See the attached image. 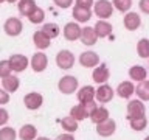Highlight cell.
Masks as SVG:
<instances>
[{"instance_id": "cell-1", "label": "cell", "mask_w": 149, "mask_h": 140, "mask_svg": "<svg viewBox=\"0 0 149 140\" xmlns=\"http://www.w3.org/2000/svg\"><path fill=\"white\" fill-rule=\"evenodd\" d=\"M58 89L61 93H64V95H72L78 90V79L72 76V75H65L59 79L58 83Z\"/></svg>"}, {"instance_id": "cell-2", "label": "cell", "mask_w": 149, "mask_h": 140, "mask_svg": "<svg viewBox=\"0 0 149 140\" xmlns=\"http://www.w3.org/2000/svg\"><path fill=\"white\" fill-rule=\"evenodd\" d=\"M93 11L101 20H107L113 13V3L109 2V0H98L93 5Z\"/></svg>"}, {"instance_id": "cell-3", "label": "cell", "mask_w": 149, "mask_h": 140, "mask_svg": "<svg viewBox=\"0 0 149 140\" xmlns=\"http://www.w3.org/2000/svg\"><path fill=\"white\" fill-rule=\"evenodd\" d=\"M3 30H5V33H6L8 36H11V37L19 36L22 33V30H23V23H22V20L19 17H9L3 23Z\"/></svg>"}, {"instance_id": "cell-4", "label": "cell", "mask_w": 149, "mask_h": 140, "mask_svg": "<svg viewBox=\"0 0 149 140\" xmlns=\"http://www.w3.org/2000/svg\"><path fill=\"white\" fill-rule=\"evenodd\" d=\"M56 64L59 69L62 70H68L74 65V55L70 50H61L56 55Z\"/></svg>"}, {"instance_id": "cell-5", "label": "cell", "mask_w": 149, "mask_h": 140, "mask_svg": "<svg viewBox=\"0 0 149 140\" xmlns=\"http://www.w3.org/2000/svg\"><path fill=\"white\" fill-rule=\"evenodd\" d=\"M146 114V106L141 100H130L127 103V120L137 118V117H143Z\"/></svg>"}, {"instance_id": "cell-6", "label": "cell", "mask_w": 149, "mask_h": 140, "mask_svg": "<svg viewBox=\"0 0 149 140\" xmlns=\"http://www.w3.org/2000/svg\"><path fill=\"white\" fill-rule=\"evenodd\" d=\"M23 104H25V107L30 111H37L42 104H44V97H42L39 92H30L23 97Z\"/></svg>"}, {"instance_id": "cell-7", "label": "cell", "mask_w": 149, "mask_h": 140, "mask_svg": "<svg viewBox=\"0 0 149 140\" xmlns=\"http://www.w3.org/2000/svg\"><path fill=\"white\" fill-rule=\"evenodd\" d=\"M79 64L86 69H93L100 65V56L95 51H84L79 56Z\"/></svg>"}, {"instance_id": "cell-8", "label": "cell", "mask_w": 149, "mask_h": 140, "mask_svg": "<svg viewBox=\"0 0 149 140\" xmlns=\"http://www.w3.org/2000/svg\"><path fill=\"white\" fill-rule=\"evenodd\" d=\"M115 95V90L112 89L109 84H100V87L96 89V100L102 103V104H106V103L112 101V98Z\"/></svg>"}, {"instance_id": "cell-9", "label": "cell", "mask_w": 149, "mask_h": 140, "mask_svg": "<svg viewBox=\"0 0 149 140\" xmlns=\"http://www.w3.org/2000/svg\"><path fill=\"white\" fill-rule=\"evenodd\" d=\"M81 31H82V28L76 22H68L64 27V37L67 41H78V39H81Z\"/></svg>"}, {"instance_id": "cell-10", "label": "cell", "mask_w": 149, "mask_h": 140, "mask_svg": "<svg viewBox=\"0 0 149 140\" xmlns=\"http://www.w3.org/2000/svg\"><path fill=\"white\" fill-rule=\"evenodd\" d=\"M76 97L81 104H86V103L95 101L96 97V89H93V86H82L79 90L76 92Z\"/></svg>"}, {"instance_id": "cell-11", "label": "cell", "mask_w": 149, "mask_h": 140, "mask_svg": "<svg viewBox=\"0 0 149 140\" xmlns=\"http://www.w3.org/2000/svg\"><path fill=\"white\" fill-rule=\"evenodd\" d=\"M115 131H116V123L112 118L96 125V134L101 135V137H110V135L115 134Z\"/></svg>"}, {"instance_id": "cell-12", "label": "cell", "mask_w": 149, "mask_h": 140, "mask_svg": "<svg viewBox=\"0 0 149 140\" xmlns=\"http://www.w3.org/2000/svg\"><path fill=\"white\" fill-rule=\"evenodd\" d=\"M9 61V65H11L13 72H23L26 67H28V58L25 55H13L11 58L8 59Z\"/></svg>"}, {"instance_id": "cell-13", "label": "cell", "mask_w": 149, "mask_h": 140, "mask_svg": "<svg viewBox=\"0 0 149 140\" xmlns=\"http://www.w3.org/2000/svg\"><path fill=\"white\" fill-rule=\"evenodd\" d=\"M48 65V58H47L45 53H34L31 58V69L34 70L36 73L44 72Z\"/></svg>"}, {"instance_id": "cell-14", "label": "cell", "mask_w": 149, "mask_h": 140, "mask_svg": "<svg viewBox=\"0 0 149 140\" xmlns=\"http://www.w3.org/2000/svg\"><path fill=\"white\" fill-rule=\"evenodd\" d=\"M92 78H93V81L98 83V84H106V81L110 78V72H109V69H107V65L100 64L98 67H95V70H93V73H92Z\"/></svg>"}, {"instance_id": "cell-15", "label": "cell", "mask_w": 149, "mask_h": 140, "mask_svg": "<svg viewBox=\"0 0 149 140\" xmlns=\"http://www.w3.org/2000/svg\"><path fill=\"white\" fill-rule=\"evenodd\" d=\"M123 23H124L126 30L135 31L140 28V25H141V17H140L137 13H127L123 19Z\"/></svg>"}, {"instance_id": "cell-16", "label": "cell", "mask_w": 149, "mask_h": 140, "mask_svg": "<svg viewBox=\"0 0 149 140\" xmlns=\"http://www.w3.org/2000/svg\"><path fill=\"white\" fill-rule=\"evenodd\" d=\"M116 93H118L120 98H124V100H129L130 97L135 93V86L132 81H123L118 84L116 87Z\"/></svg>"}, {"instance_id": "cell-17", "label": "cell", "mask_w": 149, "mask_h": 140, "mask_svg": "<svg viewBox=\"0 0 149 140\" xmlns=\"http://www.w3.org/2000/svg\"><path fill=\"white\" fill-rule=\"evenodd\" d=\"M98 41V36L95 33V28L93 27H84L82 31H81V42L84 45L90 47V45H95Z\"/></svg>"}, {"instance_id": "cell-18", "label": "cell", "mask_w": 149, "mask_h": 140, "mask_svg": "<svg viewBox=\"0 0 149 140\" xmlns=\"http://www.w3.org/2000/svg\"><path fill=\"white\" fill-rule=\"evenodd\" d=\"M72 16L74 17V20L76 22H88L92 17V11L90 8H84V6H78V5H74L73 6V11H72Z\"/></svg>"}, {"instance_id": "cell-19", "label": "cell", "mask_w": 149, "mask_h": 140, "mask_svg": "<svg viewBox=\"0 0 149 140\" xmlns=\"http://www.w3.org/2000/svg\"><path fill=\"white\" fill-rule=\"evenodd\" d=\"M88 118H90L95 125H100L102 121L109 120V111H107L104 106H96L95 109L90 112V117H88Z\"/></svg>"}, {"instance_id": "cell-20", "label": "cell", "mask_w": 149, "mask_h": 140, "mask_svg": "<svg viewBox=\"0 0 149 140\" xmlns=\"http://www.w3.org/2000/svg\"><path fill=\"white\" fill-rule=\"evenodd\" d=\"M19 139L20 140H36L37 139V128L34 125H23L19 131Z\"/></svg>"}, {"instance_id": "cell-21", "label": "cell", "mask_w": 149, "mask_h": 140, "mask_svg": "<svg viewBox=\"0 0 149 140\" xmlns=\"http://www.w3.org/2000/svg\"><path fill=\"white\" fill-rule=\"evenodd\" d=\"M33 41H34L36 48H39V50H45V48H48L50 44H51V39H50V37L47 36L42 30L36 31L34 34H33Z\"/></svg>"}, {"instance_id": "cell-22", "label": "cell", "mask_w": 149, "mask_h": 140, "mask_svg": "<svg viewBox=\"0 0 149 140\" xmlns=\"http://www.w3.org/2000/svg\"><path fill=\"white\" fill-rule=\"evenodd\" d=\"M19 86H20V79H19L16 75H9V76H6V78L2 79V87H3L8 93L16 92L17 89H19Z\"/></svg>"}, {"instance_id": "cell-23", "label": "cell", "mask_w": 149, "mask_h": 140, "mask_svg": "<svg viewBox=\"0 0 149 140\" xmlns=\"http://www.w3.org/2000/svg\"><path fill=\"white\" fill-rule=\"evenodd\" d=\"M70 117H73L76 121H82V120H86L90 117V112L86 109V106L79 103V104L73 106L72 109H70Z\"/></svg>"}, {"instance_id": "cell-24", "label": "cell", "mask_w": 149, "mask_h": 140, "mask_svg": "<svg viewBox=\"0 0 149 140\" xmlns=\"http://www.w3.org/2000/svg\"><path fill=\"white\" fill-rule=\"evenodd\" d=\"M146 76H148V72L144 67H141V65H132V67L129 69V78L132 79V81L141 83L146 79Z\"/></svg>"}, {"instance_id": "cell-25", "label": "cell", "mask_w": 149, "mask_h": 140, "mask_svg": "<svg viewBox=\"0 0 149 140\" xmlns=\"http://www.w3.org/2000/svg\"><path fill=\"white\" fill-rule=\"evenodd\" d=\"M95 33H96V36L98 37H107V36H110L112 34V27L107 20H98L95 23Z\"/></svg>"}, {"instance_id": "cell-26", "label": "cell", "mask_w": 149, "mask_h": 140, "mask_svg": "<svg viewBox=\"0 0 149 140\" xmlns=\"http://www.w3.org/2000/svg\"><path fill=\"white\" fill-rule=\"evenodd\" d=\"M36 2L34 0H19V5H17V8H19V13L22 14V16H25L28 17L30 14L36 9Z\"/></svg>"}, {"instance_id": "cell-27", "label": "cell", "mask_w": 149, "mask_h": 140, "mask_svg": "<svg viewBox=\"0 0 149 140\" xmlns=\"http://www.w3.org/2000/svg\"><path fill=\"white\" fill-rule=\"evenodd\" d=\"M135 93H137L138 100L141 101H149V81L144 79V81L138 83L135 86Z\"/></svg>"}, {"instance_id": "cell-28", "label": "cell", "mask_w": 149, "mask_h": 140, "mask_svg": "<svg viewBox=\"0 0 149 140\" xmlns=\"http://www.w3.org/2000/svg\"><path fill=\"white\" fill-rule=\"evenodd\" d=\"M61 126H62V129L65 131V132H74V131L78 129V121L73 118V117H70V115H67V117H64L62 120H61Z\"/></svg>"}, {"instance_id": "cell-29", "label": "cell", "mask_w": 149, "mask_h": 140, "mask_svg": "<svg viewBox=\"0 0 149 140\" xmlns=\"http://www.w3.org/2000/svg\"><path fill=\"white\" fill-rule=\"evenodd\" d=\"M129 125L134 131H143V129H146V126H148V118H146V115L137 117V118H130Z\"/></svg>"}, {"instance_id": "cell-30", "label": "cell", "mask_w": 149, "mask_h": 140, "mask_svg": "<svg viewBox=\"0 0 149 140\" xmlns=\"http://www.w3.org/2000/svg\"><path fill=\"white\" fill-rule=\"evenodd\" d=\"M137 53L140 58L149 59V39H140L137 44Z\"/></svg>"}, {"instance_id": "cell-31", "label": "cell", "mask_w": 149, "mask_h": 140, "mask_svg": "<svg viewBox=\"0 0 149 140\" xmlns=\"http://www.w3.org/2000/svg\"><path fill=\"white\" fill-rule=\"evenodd\" d=\"M44 17H45V11L42 8H39V6H36V9L33 11L30 16H28V20H30L31 23H42L44 22Z\"/></svg>"}, {"instance_id": "cell-32", "label": "cell", "mask_w": 149, "mask_h": 140, "mask_svg": "<svg viewBox=\"0 0 149 140\" xmlns=\"http://www.w3.org/2000/svg\"><path fill=\"white\" fill-rule=\"evenodd\" d=\"M42 31H44L45 34L50 37V39H54V37L59 36V27H58V23H45L44 28H42Z\"/></svg>"}, {"instance_id": "cell-33", "label": "cell", "mask_w": 149, "mask_h": 140, "mask_svg": "<svg viewBox=\"0 0 149 140\" xmlns=\"http://www.w3.org/2000/svg\"><path fill=\"white\" fill-rule=\"evenodd\" d=\"M16 137H17V132L14 128L6 126V128L0 129V140H16Z\"/></svg>"}, {"instance_id": "cell-34", "label": "cell", "mask_w": 149, "mask_h": 140, "mask_svg": "<svg viewBox=\"0 0 149 140\" xmlns=\"http://www.w3.org/2000/svg\"><path fill=\"white\" fill-rule=\"evenodd\" d=\"M113 8H116L121 13H127L132 6V0H113Z\"/></svg>"}, {"instance_id": "cell-35", "label": "cell", "mask_w": 149, "mask_h": 140, "mask_svg": "<svg viewBox=\"0 0 149 140\" xmlns=\"http://www.w3.org/2000/svg\"><path fill=\"white\" fill-rule=\"evenodd\" d=\"M9 75H13V69L11 65H9V61L8 59H3L0 61V78H6Z\"/></svg>"}, {"instance_id": "cell-36", "label": "cell", "mask_w": 149, "mask_h": 140, "mask_svg": "<svg viewBox=\"0 0 149 140\" xmlns=\"http://www.w3.org/2000/svg\"><path fill=\"white\" fill-rule=\"evenodd\" d=\"M9 120V114L6 109H3V107H0V126H5L8 123Z\"/></svg>"}, {"instance_id": "cell-37", "label": "cell", "mask_w": 149, "mask_h": 140, "mask_svg": "<svg viewBox=\"0 0 149 140\" xmlns=\"http://www.w3.org/2000/svg\"><path fill=\"white\" fill-rule=\"evenodd\" d=\"M9 103V93L5 89H0V104H6Z\"/></svg>"}, {"instance_id": "cell-38", "label": "cell", "mask_w": 149, "mask_h": 140, "mask_svg": "<svg viewBox=\"0 0 149 140\" xmlns=\"http://www.w3.org/2000/svg\"><path fill=\"white\" fill-rule=\"evenodd\" d=\"M54 3L59 8H68L73 5V0H54Z\"/></svg>"}, {"instance_id": "cell-39", "label": "cell", "mask_w": 149, "mask_h": 140, "mask_svg": "<svg viewBox=\"0 0 149 140\" xmlns=\"http://www.w3.org/2000/svg\"><path fill=\"white\" fill-rule=\"evenodd\" d=\"M138 6H140V9H141L144 14H149V0H140Z\"/></svg>"}, {"instance_id": "cell-40", "label": "cell", "mask_w": 149, "mask_h": 140, "mask_svg": "<svg viewBox=\"0 0 149 140\" xmlns=\"http://www.w3.org/2000/svg\"><path fill=\"white\" fill-rule=\"evenodd\" d=\"M78 6H84V8H92L93 6V0H76Z\"/></svg>"}, {"instance_id": "cell-41", "label": "cell", "mask_w": 149, "mask_h": 140, "mask_svg": "<svg viewBox=\"0 0 149 140\" xmlns=\"http://www.w3.org/2000/svg\"><path fill=\"white\" fill-rule=\"evenodd\" d=\"M54 140H74V137H73V134H70V132H64V134H59Z\"/></svg>"}, {"instance_id": "cell-42", "label": "cell", "mask_w": 149, "mask_h": 140, "mask_svg": "<svg viewBox=\"0 0 149 140\" xmlns=\"http://www.w3.org/2000/svg\"><path fill=\"white\" fill-rule=\"evenodd\" d=\"M36 140H50V139L48 137H37Z\"/></svg>"}, {"instance_id": "cell-43", "label": "cell", "mask_w": 149, "mask_h": 140, "mask_svg": "<svg viewBox=\"0 0 149 140\" xmlns=\"http://www.w3.org/2000/svg\"><path fill=\"white\" fill-rule=\"evenodd\" d=\"M8 3H14V2H17V0H6Z\"/></svg>"}, {"instance_id": "cell-44", "label": "cell", "mask_w": 149, "mask_h": 140, "mask_svg": "<svg viewBox=\"0 0 149 140\" xmlns=\"http://www.w3.org/2000/svg\"><path fill=\"white\" fill-rule=\"evenodd\" d=\"M3 2H6V0H0V3H3Z\"/></svg>"}, {"instance_id": "cell-45", "label": "cell", "mask_w": 149, "mask_h": 140, "mask_svg": "<svg viewBox=\"0 0 149 140\" xmlns=\"http://www.w3.org/2000/svg\"><path fill=\"white\" fill-rule=\"evenodd\" d=\"M144 140H149V135H148V137H146V139H144Z\"/></svg>"}]
</instances>
